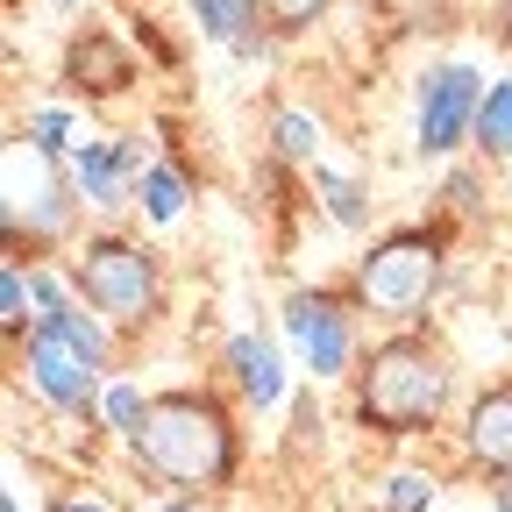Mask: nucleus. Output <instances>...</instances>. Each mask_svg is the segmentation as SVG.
<instances>
[{
	"label": "nucleus",
	"mask_w": 512,
	"mask_h": 512,
	"mask_svg": "<svg viewBox=\"0 0 512 512\" xmlns=\"http://www.w3.org/2000/svg\"><path fill=\"white\" fill-rule=\"evenodd\" d=\"M434 285H441V235H427V228L377 235L356 264V306H370L392 328H413L434 299Z\"/></svg>",
	"instance_id": "20e7f679"
},
{
	"label": "nucleus",
	"mask_w": 512,
	"mask_h": 512,
	"mask_svg": "<svg viewBox=\"0 0 512 512\" xmlns=\"http://www.w3.org/2000/svg\"><path fill=\"white\" fill-rule=\"evenodd\" d=\"M0 512H22V505H15V491H8V498H0Z\"/></svg>",
	"instance_id": "bb28decb"
},
{
	"label": "nucleus",
	"mask_w": 512,
	"mask_h": 512,
	"mask_svg": "<svg viewBox=\"0 0 512 512\" xmlns=\"http://www.w3.org/2000/svg\"><path fill=\"white\" fill-rule=\"evenodd\" d=\"M477 150L484 157H512V79H491L484 86V107H477Z\"/></svg>",
	"instance_id": "2eb2a0df"
},
{
	"label": "nucleus",
	"mask_w": 512,
	"mask_h": 512,
	"mask_svg": "<svg viewBox=\"0 0 512 512\" xmlns=\"http://www.w3.org/2000/svg\"><path fill=\"white\" fill-rule=\"evenodd\" d=\"M29 143L43 150V157H72L79 143H72V107H36L29 114Z\"/></svg>",
	"instance_id": "aec40b11"
},
{
	"label": "nucleus",
	"mask_w": 512,
	"mask_h": 512,
	"mask_svg": "<svg viewBox=\"0 0 512 512\" xmlns=\"http://www.w3.org/2000/svg\"><path fill=\"white\" fill-rule=\"evenodd\" d=\"M448 392H456V363L413 328H392L370 356H356V420L384 441L434 434Z\"/></svg>",
	"instance_id": "f257e3e1"
},
{
	"label": "nucleus",
	"mask_w": 512,
	"mask_h": 512,
	"mask_svg": "<svg viewBox=\"0 0 512 512\" xmlns=\"http://www.w3.org/2000/svg\"><path fill=\"white\" fill-rule=\"evenodd\" d=\"M285 335H292V349L313 377H349L356 370V306L342 292H320V285L285 292Z\"/></svg>",
	"instance_id": "423d86ee"
},
{
	"label": "nucleus",
	"mask_w": 512,
	"mask_h": 512,
	"mask_svg": "<svg viewBox=\"0 0 512 512\" xmlns=\"http://www.w3.org/2000/svg\"><path fill=\"white\" fill-rule=\"evenodd\" d=\"M57 8H86V0H57Z\"/></svg>",
	"instance_id": "cd10ccee"
},
{
	"label": "nucleus",
	"mask_w": 512,
	"mask_h": 512,
	"mask_svg": "<svg viewBox=\"0 0 512 512\" xmlns=\"http://www.w3.org/2000/svg\"><path fill=\"white\" fill-rule=\"evenodd\" d=\"M477 107H484V72L463 57L434 64L420 79V114H413V150L420 157H456L463 143H477Z\"/></svg>",
	"instance_id": "39448f33"
},
{
	"label": "nucleus",
	"mask_w": 512,
	"mask_h": 512,
	"mask_svg": "<svg viewBox=\"0 0 512 512\" xmlns=\"http://www.w3.org/2000/svg\"><path fill=\"white\" fill-rule=\"evenodd\" d=\"M320 15H328V0H264V22H271V36H306Z\"/></svg>",
	"instance_id": "4be33fe9"
},
{
	"label": "nucleus",
	"mask_w": 512,
	"mask_h": 512,
	"mask_svg": "<svg viewBox=\"0 0 512 512\" xmlns=\"http://www.w3.org/2000/svg\"><path fill=\"white\" fill-rule=\"evenodd\" d=\"M434 505V477L427 470H392L384 477V512H427Z\"/></svg>",
	"instance_id": "412c9836"
},
{
	"label": "nucleus",
	"mask_w": 512,
	"mask_h": 512,
	"mask_svg": "<svg viewBox=\"0 0 512 512\" xmlns=\"http://www.w3.org/2000/svg\"><path fill=\"white\" fill-rule=\"evenodd\" d=\"M136 207H143L150 221H178V214H185V178H178L171 164H150L143 185H136Z\"/></svg>",
	"instance_id": "a211bd4d"
},
{
	"label": "nucleus",
	"mask_w": 512,
	"mask_h": 512,
	"mask_svg": "<svg viewBox=\"0 0 512 512\" xmlns=\"http://www.w3.org/2000/svg\"><path fill=\"white\" fill-rule=\"evenodd\" d=\"M128 448H136L143 477H157L171 491H192V498L235 477V427H228L221 399H207V392L150 399V420L128 434Z\"/></svg>",
	"instance_id": "f03ea898"
},
{
	"label": "nucleus",
	"mask_w": 512,
	"mask_h": 512,
	"mask_svg": "<svg viewBox=\"0 0 512 512\" xmlns=\"http://www.w3.org/2000/svg\"><path fill=\"white\" fill-rule=\"evenodd\" d=\"M22 349V370H29V384L64 413V420H100V370L79 356V349H64L50 328H36L29 342H15Z\"/></svg>",
	"instance_id": "0eeeda50"
},
{
	"label": "nucleus",
	"mask_w": 512,
	"mask_h": 512,
	"mask_svg": "<svg viewBox=\"0 0 512 512\" xmlns=\"http://www.w3.org/2000/svg\"><path fill=\"white\" fill-rule=\"evenodd\" d=\"M271 143H278V157H292V164H320V121L299 114V107H278Z\"/></svg>",
	"instance_id": "f3484780"
},
{
	"label": "nucleus",
	"mask_w": 512,
	"mask_h": 512,
	"mask_svg": "<svg viewBox=\"0 0 512 512\" xmlns=\"http://www.w3.org/2000/svg\"><path fill=\"white\" fill-rule=\"evenodd\" d=\"M463 441H470V463L498 484H512V377L484 384L470 399V420H463Z\"/></svg>",
	"instance_id": "1a4fd4ad"
},
{
	"label": "nucleus",
	"mask_w": 512,
	"mask_h": 512,
	"mask_svg": "<svg viewBox=\"0 0 512 512\" xmlns=\"http://www.w3.org/2000/svg\"><path fill=\"white\" fill-rule=\"evenodd\" d=\"M72 185H79V207L93 214H121V207H136V185H143V143L136 136H107V143H79L72 157Z\"/></svg>",
	"instance_id": "6e6552de"
},
{
	"label": "nucleus",
	"mask_w": 512,
	"mask_h": 512,
	"mask_svg": "<svg viewBox=\"0 0 512 512\" xmlns=\"http://www.w3.org/2000/svg\"><path fill=\"white\" fill-rule=\"evenodd\" d=\"M36 328H50L64 349H79L93 370H107V320H100L86 299H64V306H50V313L36 320Z\"/></svg>",
	"instance_id": "ddd939ff"
},
{
	"label": "nucleus",
	"mask_w": 512,
	"mask_h": 512,
	"mask_svg": "<svg viewBox=\"0 0 512 512\" xmlns=\"http://www.w3.org/2000/svg\"><path fill=\"white\" fill-rule=\"evenodd\" d=\"M491 505H498V512H512V484H491Z\"/></svg>",
	"instance_id": "a878e982"
},
{
	"label": "nucleus",
	"mask_w": 512,
	"mask_h": 512,
	"mask_svg": "<svg viewBox=\"0 0 512 512\" xmlns=\"http://www.w3.org/2000/svg\"><path fill=\"white\" fill-rule=\"evenodd\" d=\"M100 420L114 427V434H136L143 420H150V392H143V384H107V392H100Z\"/></svg>",
	"instance_id": "6ab92c4d"
},
{
	"label": "nucleus",
	"mask_w": 512,
	"mask_h": 512,
	"mask_svg": "<svg viewBox=\"0 0 512 512\" xmlns=\"http://www.w3.org/2000/svg\"><path fill=\"white\" fill-rule=\"evenodd\" d=\"M192 22H200L207 43H228L242 57H256L271 43V22H264V0H192Z\"/></svg>",
	"instance_id": "f8f14e48"
},
{
	"label": "nucleus",
	"mask_w": 512,
	"mask_h": 512,
	"mask_svg": "<svg viewBox=\"0 0 512 512\" xmlns=\"http://www.w3.org/2000/svg\"><path fill=\"white\" fill-rule=\"evenodd\" d=\"M72 292L107 320V328H150L164 306L157 278V249L128 242V235H86L72 256Z\"/></svg>",
	"instance_id": "7ed1b4c3"
},
{
	"label": "nucleus",
	"mask_w": 512,
	"mask_h": 512,
	"mask_svg": "<svg viewBox=\"0 0 512 512\" xmlns=\"http://www.w3.org/2000/svg\"><path fill=\"white\" fill-rule=\"evenodd\" d=\"M64 79H72V93H121V86H136V57L107 29H86L64 50Z\"/></svg>",
	"instance_id": "9d476101"
},
{
	"label": "nucleus",
	"mask_w": 512,
	"mask_h": 512,
	"mask_svg": "<svg viewBox=\"0 0 512 512\" xmlns=\"http://www.w3.org/2000/svg\"><path fill=\"white\" fill-rule=\"evenodd\" d=\"M50 512H107V505H100L93 491H57V498H50Z\"/></svg>",
	"instance_id": "5701e85b"
},
{
	"label": "nucleus",
	"mask_w": 512,
	"mask_h": 512,
	"mask_svg": "<svg viewBox=\"0 0 512 512\" xmlns=\"http://www.w3.org/2000/svg\"><path fill=\"white\" fill-rule=\"evenodd\" d=\"M136 8H150V0H136Z\"/></svg>",
	"instance_id": "c85d7f7f"
},
{
	"label": "nucleus",
	"mask_w": 512,
	"mask_h": 512,
	"mask_svg": "<svg viewBox=\"0 0 512 512\" xmlns=\"http://www.w3.org/2000/svg\"><path fill=\"white\" fill-rule=\"evenodd\" d=\"M228 370H235V392L256 406V413H271L278 399H285V356H278V342L271 335H235L228 342Z\"/></svg>",
	"instance_id": "9b49d317"
},
{
	"label": "nucleus",
	"mask_w": 512,
	"mask_h": 512,
	"mask_svg": "<svg viewBox=\"0 0 512 512\" xmlns=\"http://www.w3.org/2000/svg\"><path fill=\"white\" fill-rule=\"evenodd\" d=\"M491 36L512 50V0H498V8H491Z\"/></svg>",
	"instance_id": "b1692460"
},
{
	"label": "nucleus",
	"mask_w": 512,
	"mask_h": 512,
	"mask_svg": "<svg viewBox=\"0 0 512 512\" xmlns=\"http://www.w3.org/2000/svg\"><path fill=\"white\" fill-rule=\"evenodd\" d=\"M313 192H320V207H328L335 228H370V185L363 178H342L328 164H313Z\"/></svg>",
	"instance_id": "4468645a"
},
{
	"label": "nucleus",
	"mask_w": 512,
	"mask_h": 512,
	"mask_svg": "<svg viewBox=\"0 0 512 512\" xmlns=\"http://www.w3.org/2000/svg\"><path fill=\"white\" fill-rule=\"evenodd\" d=\"M0 328H8V342L36 335V292H29V271L15 256H8V271H0Z\"/></svg>",
	"instance_id": "dca6fc26"
},
{
	"label": "nucleus",
	"mask_w": 512,
	"mask_h": 512,
	"mask_svg": "<svg viewBox=\"0 0 512 512\" xmlns=\"http://www.w3.org/2000/svg\"><path fill=\"white\" fill-rule=\"evenodd\" d=\"M157 512H214V505H200V498H192V491H178V498H164Z\"/></svg>",
	"instance_id": "393cba45"
}]
</instances>
